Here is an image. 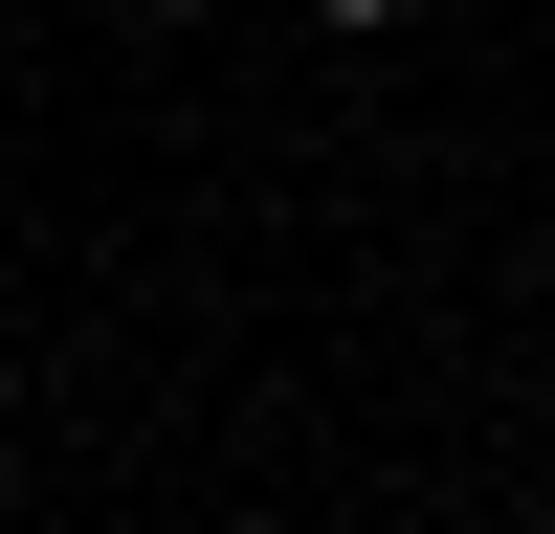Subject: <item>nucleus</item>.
Here are the masks:
<instances>
[{
  "label": "nucleus",
  "instance_id": "1",
  "mask_svg": "<svg viewBox=\"0 0 555 534\" xmlns=\"http://www.w3.org/2000/svg\"><path fill=\"white\" fill-rule=\"evenodd\" d=\"M156 23H222V0H156Z\"/></svg>",
  "mask_w": 555,
  "mask_h": 534
},
{
  "label": "nucleus",
  "instance_id": "2",
  "mask_svg": "<svg viewBox=\"0 0 555 534\" xmlns=\"http://www.w3.org/2000/svg\"><path fill=\"white\" fill-rule=\"evenodd\" d=\"M334 23H400V0H334Z\"/></svg>",
  "mask_w": 555,
  "mask_h": 534
}]
</instances>
